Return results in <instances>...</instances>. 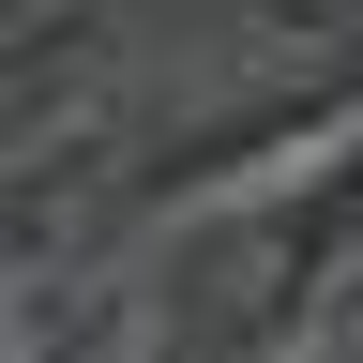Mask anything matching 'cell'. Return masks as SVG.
<instances>
[{"label": "cell", "mask_w": 363, "mask_h": 363, "mask_svg": "<svg viewBox=\"0 0 363 363\" xmlns=\"http://www.w3.org/2000/svg\"><path fill=\"white\" fill-rule=\"evenodd\" d=\"M348 257H363V121L333 152L212 197L167 242V363H288V333L318 318Z\"/></svg>", "instance_id": "1"}, {"label": "cell", "mask_w": 363, "mask_h": 363, "mask_svg": "<svg viewBox=\"0 0 363 363\" xmlns=\"http://www.w3.org/2000/svg\"><path fill=\"white\" fill-rule=\"evenodd\" d=\"M348 121H363V45L288 61V76H257V91H227L212 121H182L167 152L136 167V197H152V212H212V197H242V182H272V167L333 152Z\"/></svg>", "instance_id": "2"}, {"label": "cell", "mask_w": 363, "mask_h": 363, "mask_svg": "<svg viewBox=\"0 0 363 363\" xmlns=\"http://www.w3.org/2000/svg\"><path fill=\"white\" fill-rule=\"evenodd\" d=\"M333 363H363V348H333Z\"/></svg>", "instance_id": "3"}]
</instances>
